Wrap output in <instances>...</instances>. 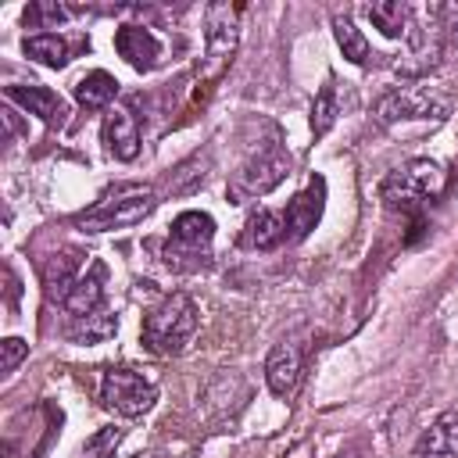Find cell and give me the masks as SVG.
I'll use <instances>...</instances> for the list:
<instances>
[{"mask_svg": "<svg viewBox=\"0 0 458 458\" xmlns=\"http://www.w3.org/2000/svg\"><path fill=\"white\" fill-rule=\"evenodd\" d=\"M157 208V190L147 182H114L107 186L86 211H79L72 218V225L79 233H114V229H129L140 225L150 211Z\"/></svg>", "mask_w": 458, "mask_h": 458, "instance_id": "6da1fadb", "label": "cell"}, {"mask_svg": "<svg viewBox=\"0 0 458 458\" xmlns=\"http://www.w3.org/2000/svg\"><path fill=\"white\" fill-rule=\"evenodd\" d=\"M200 326V311L193 304L190 293H168L161 304H154L147 315H143V329H140V340L150 354H161V358H175L186 351V344L193 340Z\"/></svg>", "mask_w": 458, "mask_h": 458, "instance_id": "7a4b0ae2", "label": "cell"}, {"mask_svg": "<svg viewBox=\"0 0 458 458\" xmlns=\"http://www.w3.org/2000/svg\"><path fill=\"white\" fill-rule=\"evenodd\" d=\"M440 190H444V168L429 157H411L383 175L379 200L390 211H415L419 204L433 200Z\"/></svg>", "mask_w": 458, "mask_h": 458, "instance_id": "3957f363", "label": "cell"}, {"mask_svg": "<svg viewBox=\"0 0 458 458\" xmlns=\"http://www.w3.org/2000/svg\"><path fill=\"white\" fill-rule=\"evenodd\" d=\"M211 240H215V218L208 211H182L168 225L165 243V265L172 272H200L211 265Z\"/></svg>", "mask_w": 458, "mask_h": 458, "instance_id": "277c9868", "label": "cell"}, {"mask_svg": "<svg viewBox=\"0 0 458 458\" xmlns=\"http://www.w3.org/2000/svg\"><path fill=\"white\" fill-rule=\"evenodd\" d=\"M451 114V100L433 86H394L376 100V125L397 122H444Z\"/></svg>", "mask_w": 458, "mask_h": 458, "instance_id": "5b68a950", "label": "cell"}, {"mask_svg": "<svg viewBox=\"0 0 458 458\" xmlns=\"http://www.w3.org/2000/svg\"><path fill=\"white\" fill-rule=\"evenodd\" d=\"M290 172V154L279 147V140H268L261 143L233 175L229 182V200L233 204H243L250 197H265L268 190H276Z\"/></svg>", "mask_w": 458, "mask_h": 458, "instance_id": "8992f818", "label": "cell"}, {"mask_svg": "<svg viewBox=\"0 0 458 458\" xmlns=\"http://www.w3.org/2000/svg\"><path fill=\"white\" fill-rule=\"evenodd\" d=\"M100 404L118 419H140L157 404V383L132 369H107L100 376Z\"/></svg>", "mask_w": 458, "mask_h": 458, "instance_id": "52a82bcc", "label": "cell"}, {"mask_svg": "<svg viewBox=\"0 0 458 458\" xmlns=\"http://www.w3.org/2000/svg\"><path fill=\"white\" fill-rule=\"evenodd\" d=\"M240 43V7L208 4L204 7V75H218Z\"/></svg>", "mask_w": 458, "mask_h": 458, "instance_id": "ba28073f", "label": "cell"}, {"mask_svg": "<svg viewBox=\"0 0 458 458\" xmlns=\"http://www.w3.org/2000/svg\"><path fill=\"white\" fill-rule=\"evenodd\" d=\"M326 211V179L322 175H311L308 186L286 204L283 211V225H286V243H301L322 218Z\"/></svg>", "mask_w": 458, "mask_h": 458, "instance_id": "9c48e42d", "label": "cell"}, {"mask_svg": "<svg viewBox=\"0 0 458 458\" xmlns=\"http://www.w3.org/2000/svg\"><path fill=\"white\" fill-rule=\"evenodd\" d=\"M104 279H107L104 261H93V265L72 283V290L64 293V301H61L64 315H68V318H86V315L107 308V301H104Z\"/></svg>", "mask_w": 458, "mask_h": 458, "instance_id": "30bf717a", "label": "cell"}, {"mask_svg": "<svg viewBox=\"0 0 458 458\" xmlns=\"http://www.w3.org/2000/svg\"><path fill=\"white\" fill-rule=\"evenodd\" d=\"M301 361H304V351L297 340H279L268 358H265V383L276 397H290L297 379H301Z\"/></svg>", "mask_w": 458, "mask_h": 458, "instance_id": "8fae6325", "label": "cell"}, {"mask_svg": "<svg viewBox=\"0 0 458 458\" xmlns=\"http://www.w3.org/2000/svg\"><path fill=\"white\" fill-rule=\"evenodd\" d=\"M7 100H14L18 107H25L29 114H36L39 122L47 125H64L68 118V104L50 89V86H39V82H14L4 89Z\"/></svg>", "mask_w": 458, "mask_h": 458, "instance_id": "7c38bea8", "label": "cell"}, {"mask_svg": "<svg viewBox=\"0 0 458 458\" xmlns=\"http://www.w3.org/2000/svg\"><path fill=\"white\" fill-rule=\"evenodd\" d=\"M114 50L136 72H150L161 64V39L143 25H122L114 32Z\"/></svg>", "mask_w": 458, "mask_h": 458, "instance_id": "4fadbf2b", "label": "cell"}, {"mask_svg": "<svg viewBox=\"0 0 458 458\" xmlns=\"http://www.w3.org/2000/svg\"><path fill=\"white\" fill-rule=\"evenodd\" d=\"M104 147L118 161H132L140 154V122L129 107H111L104 114Z\"/></svg>", "mask_w": 458, "mask_h": 458, "instance_id": "5bb4252c", "label": "cell"}, {"mask_svg": "<svg viewBox=\"0 0 458 458\" xmlns=\"http://www.w3.org/2000/svg\"><path fill=\"white\" fill-rule=\"evenodd\" d=\"M411 458H458V411H444L419 437Z\"/></svg>", "mask_w": 458, "mask_h": 458, "instance_id": "9a60e30c", "label": "cell"}, {"mask_svg": "<svg viewBox=\"0 0 458 458\" xmlns=\"http://www.w3.org/2000/svg\"><path fill=\"white\" fill-rule=\"evenodd\" d=\"M240 243L250 247V250H272L279 243H286V225H283V215L272 211V208H254L243 222V233H240Z\"/></svg>", "mask_w": 458, "mask_h": 458, "instance_id": "2e32d148", "label": "cell"}, {"mask_svg": "<svg viewBox=\"0 0 458 458\" xmlns=\"http://www.w3.org/2000/svg\"><path fill=\"white\" fill-rule=\"evenodd\" d=\"M365 14H369V21L386 36V39H397V36H408V29H411V7L408 4H401V0H379V4H369L365 7Z\"/></svg>", "mask_w": 458, "mask_h": 458, "instance_id": "e0dca14e", "label": "cell"}, {"mask_svg": "<svg viewBox=\"0 0 458 458\" xmlns=\"http://www.w3.org/2000/svg\"><path fill=\"white\" fill-rule=\"evenodd\" d=\"M114 97H118V79H114L111 72H104V68L86 72V75L75 82V100H79L82 107H89V111L107 107Z\"/></svg>", "mask_w": 458, "mask_h": 458, "instance_id": "ac0fdd59", "label": "cell"}, {"mask_svg": "<svg viewBox=\"0 0 458 458\" xmlns=\"http://www.w3.org/2000/svg\"><path fill=\"white\" fill-rule=\"evenodd\" d=\"M64 333L75 344H100V340H107V336L118 333V315L111 308H100V311H93L86 318H68V329Z\"/></svg>", "mask_w": 458, "mask_h": 458, "instance_id": "d6986e66", "label": "cell"}, {"mask_svg": "<svg viewBox=\"0 0 458 458\" xmlns=\"http://www.w3.org/2000/svg\"><path fill=\"white\" fill-rule=\"evenodd\" d=\"M21 50H25V57H32L36 64H47V68H64V64H68V43H64L57 32L25 36Z\"/></svg>", "mask_w": 458, "mask_h": 458, "instance_id": "ffe728a7", "label": "cell"}, {"mask_svg": "<svg viewBox=\"0 0 458 458\" xmlns=\"http://www.w3.org/2000/svg\"><path fill=\"white\" fill-rule=\"evenodd\" d=\"M333 36H336V47L344 50V57H347L351 64H365V61H369V39L361 36V29H358L351 18L336 14V18H333Z\"/></svg>", "mask_w": 458, "mask_h": 458, "instance_id": "44dd1931", "label": "cell"}, {"mask_svg": "<svg viewBox=\"0 0 458 458\" xmlns=\"http://www.w3.org/2000/svg\"><path fill=\"white\" fill-rule=\"evenodd\" d=\"M68 18H72V7L54 4V0H36V4H29L25 14H21L25 29H54V25L68 21Z\"/></svg>", "mask_w": 458, "mask_h": 458, "instance_id": "7402d4cb", "label": "cell"}, {"mask_svg": "<svg viewBox=\"0 0 458 458\" xmlns=\"http://www.w3.org/2000/svg\"><path fill=\"white\" fill-rule=\"evenodd\" d=\"M336 114H340V100H336V89L326 82V86L315 93V104H311V132H315V136H326V132L333 129Z\"/></svg>", "mask_w": 458, "mask_h": 458, "instance_id": "603a6c76", "label": "cell"}, {"mask_svg": "<svg viewBox=\"0 0 458 458\" xmlns=\"http://www.w3.org/2000/svg\"><path fill=\"white\" fill-rule=\"evenodd\" d=\"M122 440H125V429H118V426H104V429H97V433L79 447L75 458H114V451H118Z\"/></svg>", "mask_w": 458, "mask_h": 458, "instance_id": "cb8c5ba5", "label": "cell"}, {"mask_svg": "<svg viewBox=\"0 0 458 458\" xmlns=\"http://www.w3.org/2000/svg\"><path fill=\"white\" fill-rule=\"evenodd\" d=\"M25 354H29V344H25L21 336H7V340L0 344V369H4V376H11Z\"/></svg>", "mask_w": 458, "mask_h": 458, "instance_id": "d4e9b609", "label": "cell"}, {"mask_svg": "<svg viewBox=\"0 0 458 458\" xmlns=\"http://www.w3.org/2000/svg\"><path fill=\"white\" fill-rule=\"evenodd\" d=\"M447 39H451V47L458 50V7H454V18L447 21Z\"/></svg>", "mask_w": 458, "mask_h": 458, "instance_id": "484cf974", "label": "cell"}, {"mask_svg": "<svg viewBox=\"0 0 458 458\" xmlns=\"http://www.w3.org/2000/svg\"><path fill=\"white\" fill-rule=\"evenodd\" d=\"M136 458H154V454H136Z\"/></svg>", "mask_w": 458, "mask_h": 458, "instance_id": "4316f807", "label": "cell"}]
</instances>
